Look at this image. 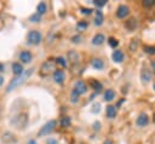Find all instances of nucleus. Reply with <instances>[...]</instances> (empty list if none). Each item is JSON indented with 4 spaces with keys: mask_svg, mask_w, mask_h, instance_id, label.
<instances>
[{
    "mask_svg": "<svg viewBox=\"0 0 155 144\" xmlns=\"http://www.w3.org/2000/svg\"><path fill=\"white\" fill-rule=\"evenodd\" d=\"M151 65H153V69H154V73H155V61L151 62Z\"/></svg>",
    "mask_w": 155,
    "mask_h": 144,
    "instance_id": "39",
    "label": "nucleus"
},
{
    "mask_svg": "<svg viewBox=\"0 0 155 144\" xmlns=\"http://www.w3.org/2000/svg\"><path fill=\"white\" fill-rule=\"evenodd\" d=\"M137 46H138V40H137V39H132L131 45H130V50H131V52H134L136 48H137Z\"/></svg>",
    "mask_w": 155,
    "mask_h": 144,
    "instance_id": "27",
    "label": "nucleus"
},
{
    "mask_svg": "<svg viewBox=\"0 0 155 144\" xmlns=\"http://www.w3.org/2000/svg\"><path fill=\"white\" fill-rule=\"evenodd\" d=\"M114 98H115V92H114L113 90H107V91L104 92V100L110 102V100H113Z\"/></svg>",
    "mask_w": 155,
    "mask_h": 144,
    "instance_id": "20",
    "label": "nucleus"
},
{
    "mask_svg": "<svg viewBox=\"0 0 155 144\" xmlns=\"http://www.w3.org/2000/svg\"><path fill=\"white\" fill-rule=\"evenodd\" d=\"M149 123V117L147 114H140L138 117H137V125L140 126V127H144Z\"/></svg>",
    "mask_w": 155,
    "mask_h": 144,
    "instance_id": "10",
    "label": "nucleus"
},
{
    "mask_svg": "<svg viewBox=\"0 0 155 144\" xmlns=\"http://www.w3.org/2000/svg\"><path fill=\"white\" fill-rule=\"evenodd\" d=\"M90 86H91L96 92H101L102 88H103L102 83H101L98 80H96V79H91V80H90Z\"/></svg>",
    "mask_w": 155,
    "mask_h": 144,
    "instance_id": "15",
    "label": "nucleus"
},
{
    "mask_svg": "<svg viewBox=\"0 0 155 144\" xmlns=\"http://www.w3.org/2000/svg\"><path fill=\"white\" fill-rule=\"evenodd\" d=\"M108 42H109L110 47H113V48H116V47L119 46V41H117L115 38H113V36H110V38L108 39Z\"/></svg>",
    "mask_w": 155,
    "mask_h": 144,
    "instance_id": "24",
    "label": "nucleus"
},
{
    "mask_svg": "<svg viewBox=\"0 0 155 144\" xmlns=\"http://www.w3.org/2000/svg\"><path fill=\"white\" fill-rule=\"evenodd\" d=\"M61 126L63 127V128H67V127H69L70 126V123H71V120H70V117L69 116H63L62 119H61Z\"/></svg>",
    "mask_w": 155,
    "mask_h": 144,
    "instance_id": "21",
    "label": "nucleus"
},
{
    "mask_svg": "<svg viewBox=\"0 0 155 144\" xmlns=\"http://www.w3.org/2000/svg\"><path fill=\"white\" fill-rule=\"evenodd\" d=\"M125 27L127 28V30L133 31V30L136 29V27H137V22H136V19H134V18H130V19L126 22Z\"/></svg>",
    "mask_w": 155,
    "mask_h": 144,
    "instance_id": "18",
    "label": "nucleus"
},
{
    "mask_svg": "<svg viewBox=\"0 0 155 144\" xmlns=\"http://www.w3.org/2000/svg\"><path fill=\"white\" fill-rule=\"evenodd\" d=\"M144 52L148 54H155V47L154 46H144Z\"/></svg>",
    "mask_w": 155,
    "mask_h": 144,
    "instance_id": "28",
    "label": "nucleus"
},
{
    "mask_svg": "<svg viewBox=\"0 0 155 144\" xmlns=\"http://www.w3.org/2000/svg\"><path fill=\"white\" fill-rule=\"evenodd\" d=\"M12 71H13V74H15L16 76L22 75V74H23V67H22V64H19L18 62H15V63L12 64Z\"/></svg>",
    "mask_w": 155,
    "mask_h": 144,
    "instance_id": "14",
    "label": "nucleus"
},
{
    "mask_svg": "<svg viewBox=\"0 0 155 144\" xmlns=\"http://www.w3.org/2000/svg\"><path fill=\"white\" fill-rule=\"evenodd\" d=\"M79 96H80V94L74 90V91L71 92V96H70V98H71V99H70V100H71L73 103H76V102H78V99H79Z\"/></svg>",
    "mask_w": 155,
    "mask_h": 144,
    "instance_id": "29",
    "label": "nucleus"
},
{
    "mask_svg": "<svg viewBox=\"0 0 155 144\" xmlns=\"http://www.w3.org/2000/svg\"><path fill=\"white\" fill-rule=\"evenodd\" d=\"M71 41L75 42V44H76V42H80V41H81V36H80V35H75V36L71 38Z\"/></svg>",
    "mask_w": 155,
    "mask_h": 144,
    "instance_id": "34",
    "label": "nucleus"
},
{
    "mask_svg": "<svg viewBox=\"0 0 155 144\" xmlns=\"http://www.w3.org/2000/svg\"><path fill=\"white\" fill-rule=\"evenodd\" d=\"M91 65H92L94 69L101 70V69H103L104 63H103V61H102L101 58H93V59L91 61Z\"/></svg>",
    "mask_w": 155,
    "mask_h": 144,
    "instance_id": "16",
    "label": "nucleus"
},
{
    "mask_svg": "<svg viewBox=\"0 0 155 144\" xmlns=\"http://www.w3.org/2000/svg\"><path fill=\"white\" fill-rule=\"evenodd\" d=\"M99 126H101L99 122H94V123H93V128H94V129H99Z\"/></svg>",
    "mask_w": 155,
    "mask_h": 144,
    "instance_id": "36",
    "label": "nucleus"
},
{
    "mask_svg": "<svg viewBox=\"0 0 155 144\" xmlns=\"http://www.w3.org/2000/svg\"><path fill=\"white\" fill-rule=\"evenodd\" d=\"M30 21L34 22V23L40 22V15H39V13H34V15H31V16H30Z\"/></svg>",
    "mask_w": 155,
    "mask_h": 144,
    "instance_id": "32",
    "label": "nucleus"
},
{
    "mask_svg": "<svg viewBox=\"0 0 155 144\" xmlns=\"http://www.w3.org/2000/svg\"><path fill=\"white\" fill-rule=\"evenodd\" d=\"M140 79L143 82H149L151 80V73L148 68H143L140 71Z\"/></svg>",
    "mask_w": 155,
    "mask_h": 144,
    "instance_id": "8",
    "label": "nucleus"
},
{
    "mask_svg": "<svg viewBox=\"0 0 155 144\" xmlns=\"http://www.w3.org/2000/svg\"><path fill=\"white\" fill-rule=\"evenodd\" d=\"M64 79H65V75H64L63 70H59V69L54 70V73H53V80H54V82L63 83L64 82Z\"/></svg>",
    "mask_w": 155,
    "mask_h": 144,
    "instance_id": "7",
    "label": "nucleus"
},
{
    "mask_svg": "<svg viewBox=\"0 0 155 144\" xmlns=\"http://www.w3.org/2000/svg\"><path fill=\"white\" fill-rule=\"evenodd\" d=\"M81 13H84V15H90V13H92V8H85V7H82V8H81Z\"/></svg>",
    "mask_w": 155,
    "mask_h": 144,
    "instance_id": "33",
    "label": "nucleus"
},
{
    "mask_svg": "<svg viewBox=\"0 0 155 144\" xmlns=\"http://www.w3.org/2000/svg\"><path fill=\"white\" fill-rule=\"evenodd\" d=\"M54 61H52V59H48V61H46L45 63H42V65H41V68H40V75L41 76H48L51 73H54Z\"/></svg>",
    "mask_w": 155,
    "mask_h": 144,
    "instance_id": "3",
    "label": "nucleus"
},
{
    "mask_svg": "<svg viewBox=\"0 0 155 144\" xmlns=\"http://www.w3.org/2000/svg\"><path fill=\"white\" fill-rule=\"evenodd\" d=\"M36 10H38V12H36V13H39V15L41 16V15H44V13L46 12V10H47V6H46V4H45V2H40V4L38 5Z\"/></svg>",
    "mask_w": 155,
    "mask_h": 144,
    "instance_id": "23",
    "label": "nucleus"
},
{
    "mask_svg": "<svg viewBox=\"0 0 155 144\" xmlns=\"http://www.w3.org/2000/svg\"><path fill=\"white\" fill-rule=\"evenodd\" d=\"M46 143H47V144H57V140H56V139H52V138H48Z\"/></svg>",
    "mask_w": 155,
    "mask_h": 144,
    "instance_id": "35",
    "label": "nucleus"
},
{
    "mask_svg": "<svg viewBox=\"0 0 155 144\" xmlns=\"http://www.w3.org/2000/svg\"><path fill=\"white\" fill-rule=\"evenodd\" d=\"M79 58H80V56H79V53L76 51H73L71 50V51L68 52V59H69V62L71 64H76L79 62Z\"/></svg>",
    "mask_w": 155,
    "mask_h": 144,
    "instance_id": "11",
    "label": "nucleus"
},
{
    "mask_svg": "<svg viewBox=\"0 0 155 144\" xmlns=\"http://www.w3.org/2000/svg\"><path fill=\"white\" fill-rule=\"evenodd\" d=\"M103 23V13L102 11H96V19H94V24L96 25H101Z\"/></svg>",
    "mask_w": 155,
    "mask_h": 144,
    "instance_id": "22",
    "label": "nucleus"
},
{
    "mask_svg": "<svg viewBox=\"0 0 155 144\" xmlns=\"http://www.w3.org/2000/svg\"><path fill=\"white\" fill-rule=\"evenodd\" d=\"M56 126H57V121H56V120H50L48 122H46V123L40 128V131L38 132V136H39V137L47 136L48 133H51V132L54 129Z\"/></svg>",
    "mask_w": 155,
    "mask_h": 144,
    "instance_id": "4",
    "label": "nucleus"
},
{
    "mask_svg": "<svg viewBox=\"0 0 155 144\" xmlns=\"http://www.w3.org/2000/svg\"><path fill=\"white\" fill-rule=\"evenodd\" d=\"M54 62H56V64H58V65H61V67H63V68L67 67V62H65V59H64L63 57H57Z\"/></svg>",
    "mask_w": 155,
    "mask_h": 144,
    "instance_id": "26",
    "label": "nucleus"
},
{
    "mask_svg": "<svg viewBox=\"0 0 155 144\" xmlns=\"http://www.w3.org/2000/svg\"><path fill=\"white\" fill-rule=\"evenodd\" d=\"M2 83H4V77H2V76H0V86H1Z\"/></svg>",
    "mask_w": 155,
    "mask_h": 144,
    "instance_id": "38",
    "label": "nucleus"
},
{
    "mask_svg": "<svg viewBox=\"0 0 155 144\" xmlns=\"http://www.w3.org/2000/svg\"><path fill=\"white\" fill-rule=\"evenodd\" d=\"M104 40H105V36H104L103 34H97V35L93 36L92 44H93V45H102V44L104 42Z\"/></svg>",
    "mask_w": 155,
    "mask_h": 144,
    "instance_id": "17",
    "label": "nucleus"
},
{
    "mask_svg": "<svg viewBox=\"0 0 155 144\" xmlns=\"http://www.w3.org/2000/svg\"><path fill=\"white\" fill-rule=\"evenodd\" d=\"M33 71H34V68H30V69H28V70L23 71V74H22V75L16 76L15 79H12V80H11V82L8 83L7 88H6V92H11V91H12V90H15L16 87H18V86H21L23 82H25V81H27V79L33 74Z\"/></svg>",
    "mask_w": 155,
    "mask_h": 144,
    "instance_id": "1",
    "label": "nucleus"
},
{
    "mask_svg": "<svg viewBox=\"0 0 155 144\" xmlns=\"http://www.w3.org/2000/svg\"><path fill=\"white\" fill-rule=\"evenodd\" d=\"M2 70H4V65L0 63V71H2Z\"/></svg>",
    "mask_w": 155,
    "mask_h": 144,
    "instance_id": "40",
    "label": "nucleus"
},
{
    "mask_svg": "<svg viewBox=\"0 0 155 144\" xmlns=\"http://www.w3.org/2000/svg\"><path fill=\"white\" fill-rule=\"evenodd\" d=\"M27 39H28V44L38 45V44H40V41H41L42 36H41V34H40L38 30H31V31H29V33H28Z\"/></svg>",
    "mask_w": 155,
    "mask_h": 144,
    "instance_id": "5",
    "label": "nucleus"
},
{
    "mask_svg": "<svg viewBox=\"0 0 155 144\" xmlns=\"http://www.w3.org/2000/svg\"><path fill=\"white\" fill-rule=\"evenodd\" d=\"M19 59L22 63H29L31 61V53L29 51H22L19 53Z\"/></svg>",
    "mask_w": 155,
    "mask_h": 144,
    "instance_id": "12",
    "label": "nucleus"
},
{
    "mask_svg": "<svg viewBox=\"0 0 155 144\" xmlns=\"http://www.w3.org/2000/svg\"><path fill=\"white\" fill-rule=\"evenodd\" d=\"M27 144H38V143H36V142H35L34 139H30V140H29V142H28Z\"/></svg>",
    "mask_w": 155,
    "mask_h": 144,
    "instance_id": "37",
    "label": "nucleus"
},
{
    "mask_svg": "<svg viewBox=\"0 0 155 144\" xmlns=\"http://www.w3.org/2000/svg\"><path fill=\"white\" fill-rule=\"evenodd\" d=\"M27 123H28V116H27L25 113H22V114H19V115H16L15 117L11 119V125L15 126V127L18 128V129H19V128L23 129V128L27 126Z\"/></svg>",
    "mask_w": 155,
    "mask_h": 144,
    "instance_id": "2",
    "label": "nucleus"
},
{
    "mask_svg": "<svg viewBox=\"0 0 155 144\" xmlns=\"http://www.w3.org/2000/svg\"><path fill=\"white\" fill-rule=\"evenodd\" d=\"M87 25H88V23H87L86 21H80V22H78L76 28H78L79 30H85V29L87 28Z\"/></svg>",
    "mask_w": 155,
    "mask_h": 144,
    "instance_id": "25",
    "label": "nucleus"
},
{
    "mask_svg": "<svg viewBox=\"0 0 155 144\" xmlns=\"http://www.w3.org/2000/svg\"><path fill=\"white\" fill-rule=\"evenodd\" d=\"M93 4H94L97 7H102V6H104V5L107 4V0H94Z\"/></svg>",
    "mask_w": 155,
    "mask_h": 144,
    "instance_id": "31",
    "label": "nucleus"
},
{
    "mask_svg": "<svg viewBox=\"0 0 155 144\" xmlns=\"http://www.w3.org/2000/svg\"><path fill=\"white\" fill-rule=\"evenodd\" d=\"M105 113H107V116H108L109 119H114V117L116 116V109H115V106H113V105H108L107 109H105Z\"/></svg>",
    "mask_w": 155,
    "mask_h": 144,
    "instance_id": "19",
    "label": "nucleus"
},
{
    "mask_svg": "<svg viewBox=\"0 0 155 144\" xmlns=\"http://www.w3.org/2000/svg\"><path fill=\"white\" fill-rule=\"evenodd\" d=\"M103 144H111V142H110V140H105Z\"/></svg>",
    "mask_w": 155,
    "mask_h": 144,
    "instance_id": "41",
    "label": "nucleus"
},
{
    "mask_svg": "<svg viewBox=\"0 0 155 144\" xmlns=\"http://www.w3.org/2000/svg\"><path fill=\"white\" fill-rule=\"evenodd\" d=\"M111 58H113L114 62L121 63V62L124 61V53H122L121 51H119V50H115V51L113 52V54H111Z\"/></svg>",
    "mask_w": 155,
    "mask_h": 144,
    "instance_id": "13",
    "label": "nucleus"
},
{
    "mask_svg": "<svg viewBox=\"0 0 155 144\" xmlns=\"http://www.w3.org/2000/svg\"><path fill=\"white\" fill-rule=\"evenodd\" d=\"M153 120H154V122H155V114H154V116H153Z\"/></svg>",
    "mask_w": 155,
    "mask_h": 144,
    "instance_id": "42",
    "label": "nucleus"
},
{
    "mask_svg": "<svg viewBox=\"0 0 155 144\" xmlns=\"http://www.w3.org/2000/svg\"><path fill=\"white\" fill-rule=\"evenodd\" d=\"M154 90H155V83H154Z\"/></svg>",
    "mask_w": 155,
    "mask_h": 144,
    "instance_id": "43",
    "label": "nucleus"
},
{
    "mask_svg": "<svg viewBox=\"0 0 155 144\" xmlns=\"http://www.w3.org/2000/svg\"><path fill=\"white\" fill-rule=\"evenodd\" d=\"M128 12H130L128 6H126V5H120V6L117 7V10H116V16H117L119 18H125V17L128 15Z\"/></svg>",
    "mask_w": 155,
    "mask_h": 144,
    "instance_id": "6",
    "label": "nucleus"
},
{
    "mask_svg": "<svg viewBox=\"0 0 155 144\" xmlns=\"http://www.w3.org/2000/svg\"><path fill=\"white\" fill-rule=\"evenodd\" d=\"M155 5V0H144L143 1V6L144 7H150Z\"/></svg>",
    "mask_w": 155,
    "mask_h": 144,
    "instance_id": "30",
    "label": "nucleus"
},
{
    "mask_svg": "<svg viewBox=\"0 0 155 144\" xmlns=\"http://www.w3.org/2000/svg\"><path fill=\"white\" fill-rule=\"evenodd\" d=\"M79 94H84L85 92H86V90H87V87H86V83L84 82V81H81V80H79V81H76V83H75V88H74Z\"/></svg>",
    "mask_w": 155,
    "mask_h": 144,
    "instance_id": "9",
    "label": "nucleus"
}]
</instances>
